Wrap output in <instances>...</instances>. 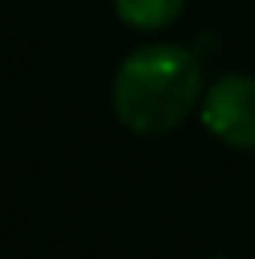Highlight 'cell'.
<instances>
[{"instance_id": "cell-4", "label": "cell", "mask_w": 255, "mask_h": 259, "mask_svg": "<svg viewBox=\"0 0 255 259\" xmlns=\"http://www.w3.org/2000/svg\"><path fill=\"white\" fill-rule=\"evenodd\" d=\"M210 259H227V256H210Z\"/></svg>"}, {"instance_id": "cell-1", "label": "cell", "mask_w": 255, "mask_h": 259, "mask_svg": "<svg viewBox=\"0 0 255 259\" xmlns=\"http://www.w3.org/2000/svg\"><path fill=\"white\" fill-rule=\"evenodd\" d=\"M203 102L199 60L178 42L136 46L116 70L112 112L136 137H161Z\"/></svg>"}, {"instance_id": "cell-2", "label": "cell", "mask_w": 255, "mask_h": 259, "mask_svg": "<svg viewBox=\"0 0 255 259\" xmlns=\"http://www.w3.org/2000/svg\"><path fill=\"white\" fill-rule=\"evenodd\" d=\"M199 119L213 137L234 151H255V77L224 74L199 102Z\"/></svg>"}, {"instance_id": "cell-3", "label": "cell", "mask_w": 255, "mask_h": 259, "mask_svg": "<svg viewBox=\"0 0 255 259\" xmlns=\"http://www.w3.org/2000/svg\"><path fill=\"white\" fill-rule=\"evenodd\" d=\"M116 18L136 32H161L175 25L185 11V0H112Z\"/></svg>"}]
</instances>
